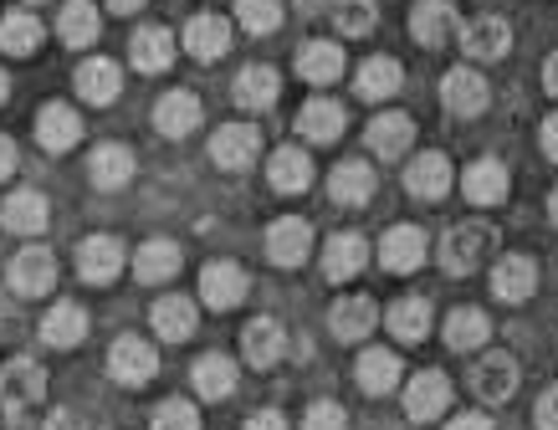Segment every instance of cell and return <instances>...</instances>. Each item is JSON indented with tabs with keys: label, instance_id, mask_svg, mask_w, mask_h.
<instances>
[{
	"label": "cell",
	"instance_id": "cell-17",
	"mask_svg": "<svg viewBox=\"0 0 558 430\" xmlns=\"http://www.w3.org/2000/svg\"><path fill=\"white\" fill-rule=\"evenodd\" d=\"M77 138H83V119H77L68 103L41 108V119H36V144H41L47 155H68Z\"/></svg>",
	"mask_w": 558,
	"mask_h": 430
},
{
	"label": "cell",
	"instance_id": "cell-16",
	"mask_svg": "<svg viewBox=\"0 0 558 430\" xmlns=\"http://www.w3.org/2000/svg\"><path fill=\"white\" fill-rule=\"evenodd\" d=\"M461 189H466L472 206H502L508 200V164L502 159H476L461 174Z\"/></svg>",
	"mask_w": 558,
	"mask_h": 430
},
{
	"label": "cell",
	"instance_id": "cell-47",
	"mask_svg": "<svg viewBox=\"0 0 558 430\" xmlns=\"http://www.w3.org/2000/svg\"><path fill=\"white\" fill-rule=\"evenodd\" d=\"M303 430H349V415H343V405L323 400V405H313V410H307Z\"/></svg>",
	"mask_w": 558,
	"mask_h": 430
},
{
	"label": "cell",
	"instance_id": "cell-21",
	"mask_svg": "<svg viewBox=\"0 0 558 430\" xmlns=\"http://www.w3.org/2000/svg\"><path fill=\"white\" fill-rule=\"evenodd\" d=\"M180 267H185V251H180L174 242H165V236H159V242H144L134 251V277L144 282V287H154V282H170Z\"/></svg>",
	"mask_w": 558,
	"mask_h": 430
},
{
	"label": "cell",
	"instance_id": "cell-18",
	"mask_svg": "<svg viewBox=\"0 0 558 430\" xmlns=\"http://www.w3.org/2000/svg\"><path fill=\"white\" fill-rule=\"evenodd\" d=\"M77 272H83V282H93V287L113 282V277L123 272V246L113 242V236H87V242L77 246Z\"/></svg>",
	"mask_w": 558,
	"mask_h": 430
},
{
	"label": "cell",
	"instance_id": "cell-23",
	"mask_svg": "<svg viewBox=\"0 0 558 430\" xmlns=\"http://www.w3.org/2000/svg\"><path fill=\"white\" fill-rule=\"evenodd\" d=\"M405 189L415 200H440L451 189V159L446 155H415L405 170Z\"/></svg>",
	"mask_w": 558,
	"mask_h": 430
},
{
	"label": "cell",
	"instance_id": "cell-50",
	"mask_svg": "<svg viewBox=\"0 0 558 430\" xmlns=\"http://www.w3.org/2000/svg\"><path fill=\"white\" fill-rule=\"evenodd\" d=\"M246 430H288V420H282L277 410H256L252 420H246Z\"/></svg>",
	"mask_w": 558,
	"mask_h": 430
},
{
	"label": "cell",
	"instance_id": "cell-38",
	"mask_svg": "<svg viewBox=\"0 0 558 430\" xmlns=\"http://www.w3.org/2000/svg\"><path fill=\"white\" fill-rule=\"evenodd\" d=\"M190 379H195V395H205V400H226L231 390H236V364L226 359V354H205V359H195Z\"/></svg>",
	"mask_w": 558,
	"mask_h": 430
},
{
	"label": "cell",
	"instance_id": "cell-44",
	"mask_svg": "<svg viewBox=\"0 0 558 430\" xmlns=\"http://www.w3.org/2000/svg\"><path fill=\"white\" fill-rule=\"evenodd\" d=\"M236 21L252 36H267L282 26V0H236Z\"/></svg>",
	"mask_w": 558,
	"mask_h": 430
},
{
	"label": "cell",
	"instance_id": "cell-9",
	"mask_svg": "<svg viewBox=\"0 0 558 430\" xmlns=\"http://www.w3.org/2000/svg\"><path fill=\"white\" fill-rule=\"evenodd\" d=\"M57 287V257L47 246H26L16 261H11V293L21 297H47Z\"/></svg>",
	"mask_w": 558,
	"mask_h": 430
},
{
	"label": "cell",
	"instance_id": "cell-52",
	"mask_svg": "<svg viewBox=\"0 0 558 430\" xmlns=\"http://www.w3.org/2000/svg\"><path fill=\"white\" fill-rule=\"evenodd\" d=\"M446 430H492V420H487V415H457Z\"/></svg>",
	"mask_w": 558,
	"mask_h": 430
},
{
	"label": "cell",
	"instance_id": "cell-56",
	"mask_svg": "<svg viewBox=\"0 0 558 430\" xmlns=\"http://www.w3.org/2000/svg\"><path fill=\"white\" fill-rule=\"evenodd\" d=\"M108 5H113V11H123V16H129V11H138L144 0H108Z\"/></svg>",
	"mask_w": 558,
	"mask_h": 430
},
{
	"label": "cell",
	"instance_id": "cell-24",
	"mask_svg": "<svg viewBox=\"0 0 558 430\" xmlns=\"http://www.w3.org/2000/svg\"><path fill=\"white\" fill-rule=\"evenodd\" d=\"M231 47V21L226 16H190L185 21V52L201 62H216Z\"/></svg>",
	"mask_w": 558,
	"mask_h": 430
},
{
	"label": "cell",
	"instance_id": "cell-1",
	"mask_svg": "<svg viewBox=\"0 0 558 430\" xmlns=\"http://www.w3.org/2000/svg\"><path fill=\"white\" fill-rule=\"evenodd\" d=\"M492 251H497V231L482 221H461V225H451L446 242H440V267L451 277H472Z\"/></svg>",
	"mask_w": 558,
	"mask_h": 430
},
{
	"label": "cell",
	"instance_id": "cell-30",
	"mask_svg": "<svg viewBox=\"0 0 558 430\" xmlns=\"http://www.w3.org/2000/svg\"><path fill=\"white\" fill-rule=\"evenodd\" d=\"M298 72H303V83H313V87L339 83L343 77V47H333V41H303Z\"/></svg>",
	"mask_w": 558,
	"mask_h": 430
},
{
	"label": "cell",
	"instance_id": "cell-2",
	"mask_svg": "<svg viewBox=\"0 0 558 430\" xmlns=\"http://www.w3.org/2000/svg\"><path fill=\"white\" fill-rule=\"evenodd\" d=\"M425 251H430V242H425L421 225H389L385 236H379V267L385 272H421L425 267Z\"/></svg>",
	"mask_w": 558,
	"mask_h": 430
},
{
	"label": "cell",
	"instance_id": "cell-7",
	"mask_svg": "<svg viewBox=\"0 0 558 430\" xmlns=\"http://www.w3.org/2000/svg\"><path fill=\"white\" fill-rule=\"evenodd\" d=\"M51 221V200L41 189H11L5 206H0V225L16 231V236H41Z\"/></svg>",
	"mask_w": 558,
	"mask_h": 430
},
{
	"label": "cell",
	"instance_id": "cell-3",
	"mask_svg": "<svg viewBox=\"0 0 558 430\" xmlns=\"http://www.w3.org/2000/svg\"><path fill=\"white\" fill-rule=\"evenodd\" d=\"M47 395V369L32 359H11L0 369V405L5 410H32Z\"/></svg>",
	"mask_w": 558,
	"mask_h": 430
},
{
	"label": "cell",
	"instance_id": "cell-57",
	"mask_svg": "<svg viewBox=\"0 0 558 430\" xmlns=\"http://www.w3.org/2000/svg\"><path fill=\"white\" fill-rule=\"evenodd\" d=\"M548 221L558 225V185H554V195H548Z\"/></svg>",
	"mask_w": 558,
	"mask_h": 430
},
{
	"label": "cell",
	"instance_id": "cell-58",
	"mask_svg": "<svg viewBox=\"0 0 558 430\" xmlns=\"http://www.w3.org/2000/svg\"><path fill=\"white\" fill-rule=\"evenodd\" d=\"M11 98V77H5V67H0V103Z\"/></svg>",
	"mask_w": 558,
	"mask_h": 430
},
{
	"label": "cell",
	"instance_id": "cell-36",
	"mask_svg": "<svg viewBox=\"0 0 558 430\" xmlns=\"http://www.w3.org/2000/svg\"><path fill=\"white\" fill-rule=\"evenodd\" d=\"M241 348H246V364H256V369H271V364L282 359V348H288V333L271 323V318H256V323L241 333Z\"/></svg>",
	"mask_w": 558,
	"mask_h": 430
},
{
	"label": "cell",
	"instance_id": "cell-35",
	"mask_svg": "<svg viewBox=\"0 0 558 430\" xmlns=\"http://www.w3.org/2000/svg\"><path fill=\"white\" fill-rule=\"evenodd\" d=\"M267 180H271V189L298 195V189L313 185V159H307L303 149H277V155L267 159Z\"/></svg>",
	"mask_w": 558,
	"mask_h": 430
},
{
	"label": "cell",
	"instance_id": "cell-46",
	"mask_svg": "<svg viewBox=\"0 0 558 430\" xmlns=\"http://www.w3.org/2000/svg\"><path fill=\"white\" fill-rule=\"evenodd\" d=\"M154 430H201V415H195L190 400H165L154 410Z\"/></svg>",
	"mask_w": 558,
	"mask_h": 430
},
{
	"label": "cell",
	"instance_id": "cell-31",
	"mask_svg": "<svg viewBox=\"0 0 558 430\" xmlns=\"http://www.w3.org/2000/svg\"><path fill=\"white\" fill-rule=\"evenodd\" d=\"M538 287V267L527 257H502L497 261V272H492V293L502 297V303H527Z\"/></svg>",
	"mask_w": 558,
	"mask_h": 430
},
{
	"label": "cell",
	"instance_id": "cell-27",
	"mask_svg": "<svg viewBox=\"0 0 558 430\" xmlns=\"http://www.w3.org/2000/svg\"><path fill=\"white\" fill-rule=\"evenodd\" d=\"M354 379L364 395H389V390H400V359H395L389 348H364Z\"/></svg>",
	"mask_w": 558,
	"mask_h": 430
},
{
	"label": "cell",
	"instance_id": "cell-41",
	"mask_svg": "<svg viewBox=\"0 0 558 430\" xmlns=\"http://www.w3.org/2000/svg\"><path fill=\"white\" fill-rule=\"evenodd\" d=\"M231 93H236L241 108H271L277 93H282V77H277V67H246Z\"/></svg>",
	"mask_w": 558,
	"mask_h": 430
},
{
	"label": "cell",
	"instance_id": "cell-25",
	"mask_svg": "<svg viewBox=\"0 0 558 430\" xmlns=\"http://www.w3.org/2000/svg\"><path fill=\"white\" fill-rule=\"evenodd\" d=\"M77 93H83L87 103H113L123 93V72L119 62H108V57H87L83 67H77Z\"/></svg>",
	"mask_w": 558,
	"mask_h": 430
},
{
	"label": "cell",
	"instance_id": "cell-39",
	"mask_svg": "<svg viewBox=\"0 0 558 430\" xmlns=\"http://www.w3.org/2000/svg\"><path fill=\"white\" fill-rule=\"evenodd\" d=\"M57 36H62L68 47H93V41H98V5H93V0H72V5H62Z\"/></svg>",
	"mask_w": 558,
	"mask_h": 430
},
{
	"label": "cell",
	"instance_id": "cell-53",
	"mask_svg": "<svg viewBox=\"0 0 558 430\" xmlns=\"http://www.w3.org/2000/svg\"><path fill=\"white\" fill-rule=\"evenodd\" d=\"M11 170H16V144H11V138H0V180H5Z\"/></svg>",
	"mask_w": 558,
	"mask_h": 430
},
{
	"label": "cell",
	"instance_id": "cell-15",
	"mask_svg": "<svg viewBox=\"0 0 558 430\" xmlns=\"http://www.w3.org/2000/svg\"><path fill=\"white\" fill-rule=\"evenodd\" d=\"M374 189H379V174H374L369 159H343L339 170L328 174V195L339 206H364V200H374Z\"/></svg>",
	"mask_w": 558,
	"mask_h": 430
},
{
	"label": "cell",
	"instance_id": "cell-19",
	"mask_svg": "<svg viewBox=\"0 0 558 430\" xmlns=\"http://www.w3.org/2000/svg\"><path fill=\"white\" fill-rule=\"evenodd\" d=\"M374 323H379V308H374L369 297H339L333 303V312H328V328H333V339H343V344H359V339H369Z\"/></svg>",
	"mask_w": 558,
	"mask_h": 430
},
{
	"label": "cell",
	"instance_id": "cell-33",
	"mask_svg": "<svg viewBox=\"0 0 558 430\" xmlns=\"http://www.w3.org/2000/svg\"><path fill=\"white\" fill-rule=\"evenodd\" d=\"M298 134L313 138V144H333L343 134V108L333 98H307L303 113H298Z\"/></svg>",
	"mask_w": 558,
	"mask_h": 430
},
{
	"label": "cell",
	"instance_id": "cell-12",
	"mask_svg": "<svg viewBox=\"0 0 558 430\" xmlns=\"http://www.w3.org/2000/svg\"><path fill=\"white\" fill-rule=\"evenodd\" d=\"M446 405H451V379L440 374V369H421V374L405 384V415L410 420H436Z\"/></svg>",
	"mask_w": 558,
	"mask_h": 430
},
{
	"label": "cell",
	"instance_id": "cell-34",
	"mask_svg": "<svg viewBox=\"0 0 558 430\" xmlns=\"http://www.w3.org/2000/svg\"><path fill=\"white\" fill-rule=\"evenodd\" d=\"M415 144V123L405 119V113H379V119L369 123V149L379 159H400Z\"/></svg>",
	"mask_w": 558,
	"mask_h": 430
},
{
	"label": "cell",
	"instance_id": "cell-29",
	"mask_svg": "<svg viewBox=\"0 0 558 430\" xmlns=\"http://www.w3.org/2000/svg\"><path fill=\"white\" fill-rule=\"evenodd\" d=\"M149 323H154V333H159V339L185 344L190 333H195V303H190V297H180V293L159 297V303H154V312H149Z\"/></svg>",
	"mask_w": 558,
	"mask_h": 430
},
{
	"label": "cell",
	"instance_id": "cell-6",
	"mask_svg": "<svg viewBox=\"0 0 558 430\" xmlns=\"http://www.w3.org/2000/svg\"><path fill=\"white\" fill-rule=\"evenodd\" d=\"M256 155H262V134H256L252 123H226L210 138V159H216L220 170H252Z\"/></svg>",
	"mask_w": 558,
	"mask_h": 430
},
{
	"label": "cell",
	"instance_id": "cell-14",
	"mask_svg": "<svg viewBox=\"0 0 558 430\" xmlns=\"http://www.w3.org/2000/svg\"><path fill=\"white\" fill-rule=\"evenodd\" d=\"M487 83H482V72L472 67H451L446 72V83H440V103L451 108L457 119H472V113H482L487 108Z\"/></svg>",
	"mask_w": 558,
	"mask_h": 430
},
{
	"label": "cell",
	"instance_id": "cell-51",
	"mask_svg": "<svg viewBox=\"0 0 558 430\" xmlns=\"http://www.w3.org/2000/svg\"><path fill=\"white\" fill-rule=\"evenodd\" d=\"M47 430H87V420H83V415H72V410H57L47 420Z\"/></svg>",
	"mask_w": 558,
	"mask_h": 430
},
{
	"label": "cell",
	"instance_id": "cell-10",
	"mask_svg": "<svg viewBox=\"0 0 558 430\" xmlns=\"http://www.w3.org/2000/svg\"><path fill=\"white\" fill-rule=\"evenodd\" d=\"M410 32H415L421 47H446L451 36H461L457 5H451V0H415V11H410Z\"/></svg>",
	"mask_w": 558,
	"mask_h": 430
},
{
	"label": "cell",
	"instance_id": "cell-20",
	"mask_svg": "<svg viewBox=\"0 0 558 430\" xmlns=\"http://www.w3.org/2000/svg\"><path fill=\"white\" fill-rule=\"evenodd\" d=\"M472 390H476V400H487V405L512 400V390H518V364H512L508 354H487V359L472 369Z\"/></svg>",
	"mask_w": 558,
	"mask_h": 430
},
{
	"label": "cell",
	"instance_id": "cell-32",
	"mask_svg": "<svg viewBox=\"0 0 558 430\" xmlns=\"http://www.w3.org/2000/svg\"><path fill=\"white\" fill-rule=\"evenodd\" d=\"M400 83H405V72H400V62H395V57H369V62L359 67V77H354L359 98H369V103L395 98V93H400Z\"/></svg>",
	"mask_w": 558,
	"mask_h": 430
},
{
	"label": "cell",
	"instance_id": "cell-22",
	"mask_svg": "<svg viewBox=\"0 0 558 430\" xmlns=\"http://www.w3.org/2000/svg\"><path fill=\"white\" fill-rule=\"evenodd\" d=\"M129 57H134L138 72H170V62H174V32H170V26H138L134 41H129Z\"/></svg>",
	"mask_w": 558,
	"mask_h": 430
},
{
	"label": "cell",
	"instance_id": "cell-48",
	"mask_svg": "<svg viewBox=\"0 0 558 430\" xmlns=\"http://www.w3.org/2000/svg\"><path fill=\"white\" fill-rule=\"evenodd\" d=\"M533 415H538V430H558V384L538 400V410H533Z\"/></svg>",
	"mask_w": 558,
	"mask_h": 430
},
{
	"label": "cell",
	"instance_id": "cell-59",
	"mask_svg": "<svg viewBox=\"0 0 558 430\" xmlns=\"http://www.w3.org/2000/svg\"><path fill=\"white\" fill-rule=\"evenodd\" d=\"M32 5H47V0H32Z\"/></svg>",
	"mask_w": 558,
	"mask_h": 430
},
{
	"label": "cell",
	"instance_id": "cell-55",
	"mask_svg": "<svg viewBox=\"0 0 558 430\" xmlns=\"http://www.w3.org/2000/svg\"><path fill=\"white\" fill-rule=\"evenodd\" d=\"M298 5H303V11H333L339 0H298Z\"/></svg>",
	"mask_w": 558,
	"mask_h": 430
},
{
	"label": "cell",
	"instance_id": "cell-11",
	"mask_svg": "<svg viewBox=\"0 0 558 430\" xmlns=\"http://www.w3.org/2000/svg\"><path fill=\"white\" fill-rule=\"evenodd\" d=\"M512 47V26L502 16H476L461 26V52L476 57V62H497V57H508Z\"/></svg>",
	"mask_w": 558,
	"mask_h": 430
},
{
	"label": "cell",
	"instance_id": "cell-42",
	"mask_svg": "<svg viewBox=\"0 0 558 430\" xmlns=\"http://www.w3.org/2000/svg\"><path fill=\"white\" fill-rule=\"evenodd\" d=\"M487 333H492V318L482 308H457L446 318V344L461 348V354H466V348H482Z\"/></svg>",
	"mask_w": 558,
	"mask_h": 430
},
{
	"label": "cell",
	"instance_id": "cell-5",
	"mask_svg": "<svg viewBox=\"0 0 558 430\" xmlns=\"http://www.w3.org/2000/svg\"><path fill=\"white\" fill-rule=\"evenodd\" d=\"M154 369H159V359H154V344H144L138 333H129V339H119V344L108 348V374L119 379V384H129V390L149 384Z\"/></svg>",
	"mask_w": 558,
	"mask_h": 430
},
{
	"label": "cell",
	"instance_id": "cell-54",
	"mask_svg": "<svg viewBox=\"0 0 558 430\" xmlns=\"http://www.w3.org/2000/svg\"><path fill=\"white\" fill-rule=\"evenodd\" d=\"M543 87H548V93L558 98V52L548 57V62H543Z\"/></svg>",
	"mask_w": 558,
	"mask_h": 430
},
{
	"label": "cell",
	"instance_id": "cell-49",
	"mask_svg": "<svg viewBox=\"0 0 558 430\" xmlns=\"http://www.w3.org/2000/svg\"><path fill=\"white\" fill-rule=\"evenodd\" d=\"M543 155L558 164V113H548V119H543Z\"/></svg>",
	"mask_w": 558,
	"mask_h": 430
},
{
	"label": "cell",
	"instance_id": "cell-37",
	"mask_svg": "<svg viewBox=\"0 0 558 430\" xmlns=\"http://www.w3.org/2000/svg\"><path fill=\"white\" fill-rule=\"evenodd\" d=\"M41 339H47L51 348H72L87 339V312L77 308V303H57V308L41 318Z\"/></svg>",
	"mask_w": 558,
	"mask_h": 430
},
{
	"label": "cell",
	"instance_id": "cell-13",
	"mask_svg": "<svg viewBox=\"0 0 558 430\" xmlns=\"http://www.w3.org/2000/svg\"><path fill=\"white\" fill-rule=\"evenodd\" d=\"M364 261H369V242H364L359 231H339V236H328V246H323V277H328V282L359 277Z\"/></svg>",
	"mask_w": 558,
	"mask_h": 430
},
{
	"label": "cell",
	"instance_id": "cell-28",
	"mask_svg": "<svg viewBox=\"0 0 558 430\" xmlns=\"http://www.w3.org/2000/svg\"><path fill=\"white\" fill-rule=\"evenodd\" d=\"M87 174H93L98 189L129 185V180H134V149H123V144H98L93 159H87Z\"/></svg>",
	"mask_w": 558,
	"mask_h": 430
},
{
	"label": "cell",
	"instance_id": "cell-8",
	"mask_svg": "<svg viewBox=\"0 0 558 430\" xmlns=\"http://www.w3.org/2000/svg\"><path fill=\"white\" fill-rule=\"evenodd\" d=\"M307 251H313V225L303 216H282L267 225V257L277 267H303Z\"/></svg>",
	"mask_w": 558,
	"mask_h": 430
},
{
	"label": "cell",
	"instance_id": "cell-4",
	"mask_svg": "<svg viewBox=\"0 0 558 430\" xmlns=\"http://www.w3.org/2000/svg\"><path fill=\"white\" fill-rule=\"evenodd\" d=\"M252 293V277H246V267H236V261H210L201 272V297H205V308H236L241 297Z\"/></svg>",
	"mask_w": 558,
	"mask_h": 430
},
{
	"label": "cell",
	"instance_id": "cell-26",
	"mask_svg": "<svg viewBox=\"0 0 558 430\" xmlns=\"http://www.w3.org/2000/svg\"><path fill=\"white\" fill-rule=\"evenodd\" d=\"M195 123H201V98L195 93H165L154 103V128L165 138H185Z\"/></svg>",
	"mask_w": 558,
	"mask_h": 430
},
{
	"label": "cell",
	"instance_id": "cell-40",
	"mask_svg": "<svg viewBox=\"0 0 558 430\" xmlns=\"http://www.w3.org/2000/svg\"><path fill=\"white\" fill-rule=\"evenodd\" d=\"M389 333H395L400 344H421L425 333H430V303H425V297H400V303L389 308Z\"/></svg>",
	"mask_w": 558,
	"mask_h": 430
},
{
	"label": "cell",
	"instance_id": "cell-43",
	"mask_svg": "<svg viewBox=\"0 0 558 430\" xmlns=\"http://www.w3.org/2000/svg\"><path fill=\"white\" fill-rule=\"evenodd\" d=\"M0 47L11 57H32L41 47V21L32 11H11V16L0 21Z\"/></svg>",
	"mask_w": 558,
	"mask_h": 430
},
{
	"label": "cell",
	"instance_id": "cell-45",
	"mask_svg": "<svg viewBox=\"0 0 558 430\" xmlns=\"http://www.w3.org/2000/svg\"><path fill=\"white\" fill-rule=\"evenodd\" d=\"M333 16H339V32L343 36H369L379 11H374V0H339L333 5Z\"/></svg>",
	"mask_w": 558,
	"mask_h": 430
}]
</instances>
